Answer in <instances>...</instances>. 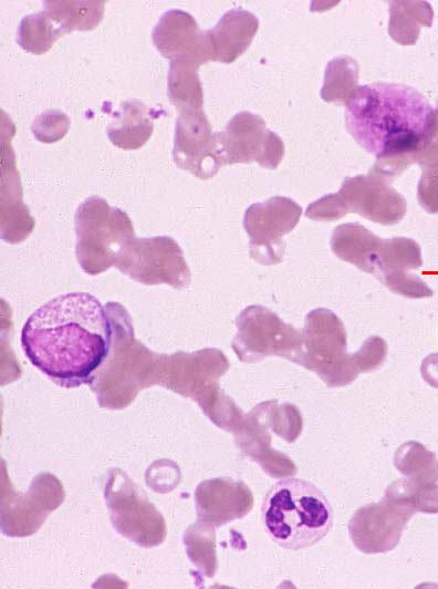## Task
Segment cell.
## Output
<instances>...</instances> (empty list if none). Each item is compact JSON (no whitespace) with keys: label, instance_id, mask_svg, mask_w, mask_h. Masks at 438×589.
<instances>
[{"label":"cell","instance_id":"cell-10","mask_svg":"<svg viewBox=\"0 0 438 589\" xmlns=\"http://www.w3.org/2000/svg\"><path fill=\"white\" fill-rule=\"evenodd\" d=\"M240 13H228L218 25L205 32L209 59L229 62L244 44L246 22Z\"/></svg>","mask_w":438,"mask_h":589},{"label":"cell","instance_id":"cell-1","mask_svg":"<svg viewBox=\"0 0 438 589\" xmlns=\"http://www.w3.org/2000/svg\"><path fill=\"white\" fill-rule=\"evenodd\" d=\"M107 309L87 292L63 293L45 302L21 329L27 359L59 385L90 382L112 345L115 328Z\"/></svg>","mask_w":438,"mask_h":589},{"label":"cell","instance_id":"cell-9","mask_svg":"<svg viewBox=\"0 0 438 589\" xmlns=\"http://www.w3.org/2000/svg\"><path fill=\"white\" fill-rule=\"evenodd\" d=\"M199 65L190 61H171L168 70V97L178 111L200 110L202 90L197 75Z\"/></svg>","mask_w":438,"mask_h":589},{"label":"cell","instance_id":"cell-3","mask_svg":"<svg viewBox=\"0 0 438 589\" xmlns=\"http://www.w3.org/2000/svg\"><path fill=\"white\" fill-rule=\"evenodd\" d=\"M261 516L269 537L290 550L315 545L333 525L326 496L315 485L300 478L274 483L263 498Z\"/></svg>","mask_w":438,"mask_h":589},{"label":"cell","instance_id":"cell-5","mask_svg":"<svg viewBox=\"0 0 438 589\" xmlns=\"http://www.w3.org/2000/svg\"><path fill=\"white\" fill-rule=\"evenodd\" d=\"M208 121L200 110H182L176 121L173 157L176 165L206 179L218 169Z\"/></svg>","mask_w":438,"mask_h":589},{"label":"cell","instance_id":"cell-4","mask_svg":"<svg viewBox=\"0 0 438 589\" xmlns=\"http://www.w3.org/2000/svg\"><path fill=\"white\" fill-rule=\"evenodd\" d=\"M79 262L92 275L113 265L119 248L134 236L131 219L123 210L111 207L98 196L86 198L75 213Z\"/></svg>","mask_w":438,"mask_h":589},{"label":"cell","instance_id":"cell-12","mask_svg":"<svg viewBox=\"0 0 438 589\" xmlns=\"http://www.w3.org/2000/svg\"><path fill=\"white\" fill-rule=\"evenodd\" d=\"M69 128V116L56 108L42 112L31 124V131L34 137L44 144L60 141L67 133Z\"/></svg>","mask_w":438,"mask_h":589},{"label":"cell","instance_id":"cell-7","mask_svg":"<svg viewBox=\"0 0 438 589\" xmlns=\"http://www.w3.org/2000/svg\"><path fill=\"white\" fill-rule=\"evenodd\" d=\"M154 122L149 108L138 100L121 103L107 126L112 144L123 149H137L152 136Z\"/></svg>","mask_w":438,"mask_h":589},{"label":"cell","instance_id":"cell-6","mask_svg":"<svg viewBox=\"0 0 438 589\" xmlns=\"http://www.w3.org/2000/svg\"><path fill=\"white\" fill-rule=\"evenodd\" d=\"M152 39L160 54L170 62L190 61L200 65L209 60L205 32L186 11H166L154 27Z\"/></svg>","mask_w":438,"mask_h":589},{"label":"cell","instance_id":"cell-11","mask_svg":"<svg viewBox=\"0 0 438 589\" xmlns=\"http://www.w3.org/2000/svg\"><path fill=\"white\" fill-rule=\"evenodd\" d=\"M65 34L44 12L28 14L18 28L17 42L35 55L48 52L54 42Z\"/></svg>","mask_w":438,"mask_h":589},{"label":"cell","instance_id":"cell-2","mask_svg":"<svg viewBox=\"0 0 438 589\" xmlns=\"http://www.w3.org/2000/svg\"><path fill=\"white\" fill-rule=\"evenodd\" d=\"M345 125L368 154L392 157L429 143L435 130V110L413 86L373 82L357 86L350 94Z\"/></svg>","mask_w":438,"mask_h":589},{"label":"cell","instance_id":"cell-8","mask_svg":"<svg viewBox=\"0 0 438 589\" xmlns=\"http://www.w3.org/2000/svg\"><path fill=\"white\" fill-rule=\"evenodd\" d=\"M105 1H43L44 12L64 32L90 31L104 16Z\"/></svg>","mask_w":438,"mask_h":589}]
</instances>
